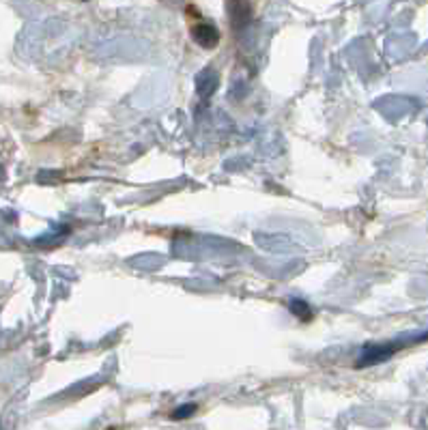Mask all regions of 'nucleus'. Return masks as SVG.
<instances>
[{
	"instance_id": "nucleus-1",
	"label": "nucleus",
	"mask_w": 428,
	"mask_h": 430,
	"mask_svg": "<svg viewBox=\"0 0 428 430\" xmlns=\"http://www.w3.org/2000/svg\"><path fill=\"white\" fill-rule=\"evenodd\" d=\"M428 338V334L426 336H418V338H411V340H400V342H390V344H368L366 346V351H364V355L358 360V366L362 368V366H372V364H379V362H383V360H388V358H392L394 353L398 351V348H402V346H407L409 342H422V340H426Z\"/></svg>"
},
{
	"instance_id": "nucleus-2",
	"label": "nucleus",
	"mask_w": 428,
	"mask_h": 430,
	"mask_svg": "<svg viewBox=\"0 0 428 430\" xmlns=\"http://www.w3.org/2000/svg\"><path fill=\"white\" fill-rule=\"evenodd\" d=\"M192 37L203 47H215L220 41V33L215 31V26H211V24H196L192 29Z\"/></svg>"
},
{
	"instance_id": "nucleus-3",
	"label": "nucleus",
	"mask_w": 428,
	"mask_h": 430,
	"mask_svg": "<svg viewBox=\"0 0 428 430\" xmlns=\"http://www.w3.org/2000/svg\"><path fill=\"white\" fill-rule=\"evenodd\" d=\"M231 17L235 26H241L250 20V7L243 3V0H231Z\"/></svg>"
},
{
	"instance_id": "nucleus-4",
	"label": "nucleus",
	"mask_w": 428,
	"mask_h": 430,
	"mask_svg": "<svg viewBox=\"0 0 428 430\" xmlns=\"http://www.w3.org/2000/svg\"><path fill=\"white\" fill-rule=\"evenodd\" d=\"M196 411V407L194 404H185V407H181V409H177L172 413V417H177V420H183V417H188V415H192Z\"/></svg>"
}]
</instances>
